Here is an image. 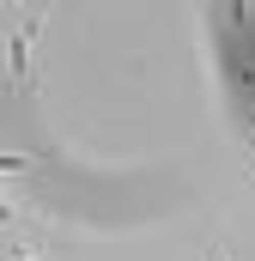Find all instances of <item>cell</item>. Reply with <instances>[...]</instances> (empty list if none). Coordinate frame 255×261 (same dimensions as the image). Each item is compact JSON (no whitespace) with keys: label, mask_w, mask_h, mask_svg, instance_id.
Segmentation results:
<instances>
[{"label":"cell","mask_w":255,"mask_h":261,"mask_svg":"<svg viewBox=\"0 0 255 261\" xmlns=\"http://www.w3.org/2000/svg\"><path fill=\"white\" fill-rule=\"evenodd\" d=\"M37 24H43V12H31V18L12 31V73H18V85H37V79H31V37H37Z\"/></svg>","instance_id":"cell-1"},{"label":"cell","mask_w":255,"mask_h":261,"mask_svg":"<svg viewBox=\"0 0 255 261\" xmlns=\"http://www.w3.org/2000/svg\"><path fill=\"white\" fill-rule=\"evenodd\" d=\"M207 261H237V243H231V237H225V231H219V237H213V243H207Z\"/></svg>","instance_id":"cell-2"},{"label":"cell","mask_w":255,"mask_h":261,"mask_svg":"<svg viewBox=\"0 0 255 261\" xmlns=\"http://www.w3.org/2000/svg\"><path fill=\"white\" fill-rule=\"evenodd\" d=\"M18 261H37V255H18Z\"/></svg>","instance_id":"cell-3"}]
</instances>
